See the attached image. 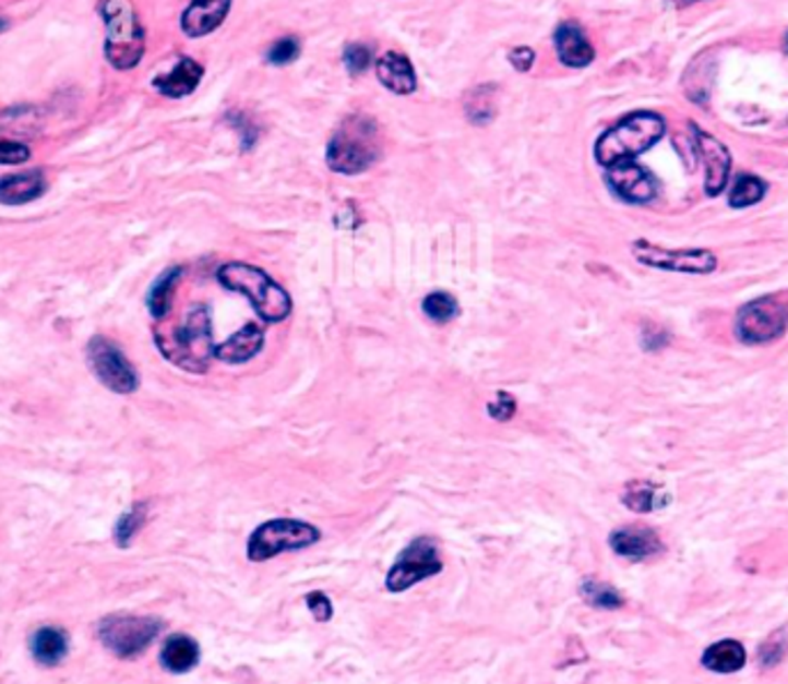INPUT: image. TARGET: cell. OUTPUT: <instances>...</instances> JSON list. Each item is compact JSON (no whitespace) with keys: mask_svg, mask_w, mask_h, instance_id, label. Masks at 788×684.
<instances>
[{"mask_svg":"<svg viewBox=\"0 0 788 684\" xmlns=\"http://www.w3.org/2000/svg\"><path fill=\"white\" fill-rule=\"evenodd\" d=\"M157 346L162 356L176 367L190 373H205L215 358L211 311L205 304H192L174 329L166 335L157 332Z\"/></svg>","mask_w":788,"mask_h":684,"instance_id":"obj_1","label":"cell"},{"mask_svg":"<svg viewBox=\"0 0 788 684\" xmlns=\"http://www.w3.org/2000/svg\"><path fill=\"white\" fill-rule=\"evenodd\" d=\"M667 134V120L653 111H634L618 120L611 130L601 134L595 143V159L611 169L622 161H634L638 155L648 153Z\"/></svg>","mask_w":788,"mask_h":684,"instance_id":"obj_2","label":"cell"},{"mask_svg":"<svg viewBox=\"0 0 788 684\" xmlns=\"http://www.w3.org/2000/svg\"><path fill=\"white\" fill-rule=\"evenodd\" d=\"M217 279L224 288L252 302L254 311L265 323H282L290 316V309H294L290 296L265 269L236 261L222 265L217 269Z\"/></svg>","mask_w":788,"mask_h":684,"instance_id":"obj_3","label":"cell"},{"mask_svg":"<svg viewBox=\"0 0 788 684\" xmlns=\"http://www.w3.org/2000/svg\"><path fill=\"white\" fill-rule=\"evenodd\" d=\"M381 155V134L379 124L371 118L356 113L346 118L335 136L327 143L325 161L330 171L342 176L365 173L369 166Z\"/></svg>","mask_w":788,"mask_h":684,"instance_id":"obj_4","label":"cell"},{"mask_svg":"<svg viewBox=\"0 0 788 684\" xmlns=\"http://www.w3.org/2000/svg\"><path fill=\"white\" fill-rule=\"evenodd\" d=\"M99 14L107 28L104 53L116 70L136 68L145 51V31L130 0H102Z\"/></svg>","mask_w":788,"mask_h":684,"instance_id":"obj_5","label":"cell"},{"mask_svg":"<svg viewBox=\"0 0 788 684\" xmlns=\"http://www.w3.org/2000/svg\"><path fill=\"white\" fill-rule=\"evenodd\" d=\"M321 528L300 518H270L256 526L247 539L249 563H267L282 553L302 551L321 542Z\"/></svg>","mask_w":788,"mask_h":684,"instance_id":"obj_6","label":"cell"},{"mask_svg":"<svg viewBox=\"0 0 788 684\" xmlns=\"http://www.w3.org/2000/svg\"><path fill=\"white\" fill-rule=\"evenodd\" d=\"M788 332V296H761L736 314V337L747 346H765Z\"/></svg>","mask_w":788,"mask_h":684,"instance_id":"obj_7","label":"cell"},{"mask_svg":"<svg viewBox=\"0 0 788 684\" xmlns=\"http://www.w3.org/2000/svg\"><path fill=\"white\" fill-rule=\"evenodd\" d=\"M164 622L151 615H109L99 622L97 636L102 646L120 659H136L148 650L162 634Z\"/></svg>","mask_w":788,"mask_h":684,"instance_id":"obj_8","label":"cell"},{"mask_svg":"<svg viewBox=\"0 0 788 684\" xmlns=\"http://www.w3.org/2000/svg\"><path fill=\"white\" fill-rule=\"evenodd\" d=\"M441 572H443V557L439 544H435V539L420 535L397 555V560H394V565L385 576V588L387 592L402 595Z\"/></svg>","mask_w":788,"mask_h":684,"instance_id":"obj_9","label":"cell"},{"mask_svg":"<svg viewBox=\"0 0 788 684\" xmlns=\"http://www.w3.org/2000/svg\"><path fill=\"white\" fill-rule=\"evenodd\" d=\"M632 256L636 263L664 269V273H680V275H713L719 267V259L713 249L692 247V249H669L659 247L650 240H634L632 242Z\"/></svg>","mask_w":788,"mask_h":684,"instance_id":"obj_10","label":"cell"},{"mask_svg":"<svg viewBox=\"0 0 788 684\" xmlns=\"http://www.w3.org/2000/svg\"><path fill=\"white\" fill-rule=\"evenodd\" d=\"M88 364L104 387L118 394H132L139 389V373L124 358V352L107 337H93L88 341Z\"/></svg>","mask_w":788,"mask_h":684,"instance_id":"obj_11","label":"cell"},{"mask_svg":"<svg viewBox=\"0 0 788 684\" xmlns=\"http://www.w3.org/2000/svg\"><path fill=\"white\" fill-rule=\"evenodd\" d=\"M690 130H692L696 155L701 157V161L705 166V182H703L705 194L719 196L726 187H729V180H731V166H733L731 151L726 148V145L717 136L699 128L696 122H690Z\"/></svg>","mask_w":788,"mask_h":684,"instance_id":"obj_12","label":"cell"},{"mask_svg":"<svg viewBox=\"0 0 788 684\" xmlns=\"http://www.w3.org/2000/svg\"><path fill=\"white\" fill-rule=\"evenodd\" d=\"M607 182L618 199L634 205L650 203L659 192L655 176L636 161H622L611 166V169H607Z\"/></svg>","mask_w":788,"mask_h":684,"instance_id":"obj_13","label":"cell"},{"mask_svg":"<svg viewBox=\"0 0 788 684\" xmlns=\"http://www.w3.org/2000/svg\"><path fill=\"white\" fill-rule=\"evenodd\" d=\"M609 547L630 563H646L664 551L661 537L648 526H622L609 535Z\"/></svg>","mask_w":788,"mask_h":684,"instance_id":"obj_14","label":"cell"},{"mask_svg":"<svg viewBox=\"0 0 788 684\" xmlns=\"http://www.w3.org/2000/svg\"><path fill=\"white\" fill-rule=\"evenodd\" d=\"M553 45H556L558 60L568 68L581 70V68H588L595 60V47L590 45L586 31L581 28L576 21H563V24L556 28Z\"/></svg>","mask_w":788,"mask_h":684,"instance_id":"obj_15","label":"cell"},{"mask_svg":"<svg viewBox=\"0 0 788 684\" xmlns=\"http://www.w3.org/2000/svg\"><path fill=\"white\" fill-rule=\"evenodd\" d=\"M231 10V0H192L182 12L180 26L187 37H203L217 31Z\"/></svg>","mask_w":788,"mask_h":684,"instance_id":"obj_16","label":"cell"},{"mask_svg":"<svg viewBox=\"0 0 788 684\" xmlns=\"http://www.w3.org/2000/svg\"><path fill=\"white\" fill-rule=\"evenodd\" d=\"M263 344H265L263 327L256 323H247L231 339L215 346V358L228 364H242L254 360L263 350Z\"/></svg>","mask_w":788,"mask_h":684,"instance_id":"obj_17","label":"cell"},{"mask_svg":"<svg viewBox=\"0 0 788 684\" xmlns=\"http://www.w3.org/2000/svg\"><path fill=\"white\" fill-rule=\"evenodd\" d=\"M377 76L394 95H410L418 88V76H415L413 62L397 51H387L377 60Z\"/></svg>","mask_w":788,"mask_h":684,"instance_id":"obj_18","label":"cell"},{"mask_svg":"<svg viewBox=\"0 0 788 684\" xmlns=\"http://www.w3.org/2000/svg\"><path fill=\"white\" fill-rule=\"evenodd\" d=\"M201 648L199 643L187 634H174L164 640L159 650V663L166 673L184 675L199 667Z\"/></svg>","mask_w":788,"mask_h":684,"instance_id":"obj_19","label":"cell"},{"mask_svg":"<svg viewBox=\"0 0 788 684\" xmlns=\"http://www.w3.org/2000/svg\"><path fill=\"white\" fill-rule=\"evenodd\" d=\"M201 79H203V68L199 65V62L182 56L169 74H162L153 81V86L164 97L180 99V97L192 95L199 88Z\"/></svg>","mask_w":788,"mask_h":684,"instance_id":"obj_20","label":"cell"},{"mask_svg":"<svg viewBox=\"0 0 788 684\" xmlns=\"http://www.w3.org/2000/svg\"><path fill=\"white\" fill-rule=\"evenodd\" d=\"M47 192V178L41 171H24L0 178V203L24 205Z\"/></svg>","mask_w":788,"mask_h":684,"instance_id":"obj_21","label":"cell"},{"mask_svg":"<svg viewBox=\"0 0 788 684\" xmlns=\"http://www.w3.org/2000/svg\"><path fill=\"white\" fill-rule=\"evenodd\" d=\"M744 663H747V650L742 648L740 640L733 638L717 640L701 655V667L721 675L738 673Z\"/></svg>","mask_w":788,"mask_h":684,"instance_id":"obj_22","label":"cell"},{"mask_svg":"<svg viewBox=\"0 0 788 684\" xmlns=\"http://www.w3.org/2000/svg\"><path fill=\"white\" fill-rule=\"evenodd\" d=\"M70 652V638L60 627H41L31 638V655L39 667H58Z\"/></svg>","mask_w":788,"mask_h":684,"instance_id":"obj_23","label":"cell"},{"mask_svg":"<svg viewBox=\"0 0 788 684\" xmlns=\"http://www.w3.org/2000/svg\"><path fill=\"white\" fill-rule=\"evenodd\" d=\"M669 501L671 497L667 495V491L648 480H634L625 489H622V505L636 514L657 512L661 507H667Z\"/></svg>","mask_w":788,"mask_h":684,"instance_id":"obj_24","label":"cell"},{"mask_svg":"<svg viewBox=\"0 0 788 684\" xmlns=\"http://www.w3.org/2000/svg\"><path fill=\"white\" fill-rule=\"evenodd\" d=\"M182 277V267H169L155 279V284L148 290V311L153 314V319L162 321L164 316H169L171 311V302H174V290L178 286Z\"/></svg>","mask_w":788,"mask_h":684,"instance_id":"obj_25","label":"cell"},{"mask_svg":"<svg viewBox=\"0 0 788 684\" xmlns=\"http://www.w3.org/2000/svg\"><path fill=\"white\" fill-rule=\"evenodd\" d=\"M767 194V182L754 173H738L729 190V205L736 211H744L761 203Z\"/></svg>","mask_w":788,"mask_h":684,"instance_id":"obj_26","label":"cell"},{"mask_svg":"<svg viewBox=\"0 0 788 684\" xmlns=\"http://www.w3.org/2000/svg\"><path fill=\"white\" fill-rule=\"evenodd\" d=\"M578 595L584 597L588 607L599 611H618L625 607V597H622L611 584H605V580L597 578H586L578 588Z\"/></svg>","mask_w":788,"mask_h":684,"instance_id":"obj_27","label":"cell"},{"mask_svg":"<svg viewBox=\"0 0 788 684\" xmlns=\"http://www.w3.org/2000/svg\"><path fill=\"white\" fill-rule=\"evenodd\" d=\"M145 518H148V505L145 503H136L132 505L128 512H124L118 524H116V544L120 549H128L132 544V539L139 535V530L145 526Z\"/></svg>","mask_w":788,"mask_h":684,"instance_id":"obj_28","label":"cell"},{"mask_svg":"<svg viewBox=\"0 0 788 684\" xmlns=\"http://www.w3.org/2000/svg\"><path fill=\"white\" fill-rule=\"evenodd\" d=\"M422 311L427 319L443 325L459 316V302H456L454 296L445 293V290H433V293L422 300Z\"/></svg>","mask_w":788,"mask_h":684,"instance_id":"obj_29","label":"cell"},{"mask_svg":"<svg viewBox=\"0 0 788 684\" xmlns=\"http://www.w3.org/2000/svg\"><path fill=\"white\" fill-rule=\"evenodd\" d=\"M788 655V634L786 629H777L767 636L759 648V663L763 669H775Z\"/></svg>","mask_w":788,"mask_h":684,"instance_id":"obj_30","label":"cell"},{"mask_svg":"<svg viewBox=\"0 0 788 684\" xmlns=\"http://www.w3.org/2000/svg\"><path fill=\"white\" fill-rule=\"evenodd\" d=\"M466 113L475 124H485L493 118V97L491 88H477L466 104Z\"/></svg>","mask_w":788,"mask_h":684,"instance_id":"obj_31","label":"cell"},{"mask_svg":"<svg viewBox=\"0 0 788 684\" xmlns=\"http://www.w3.org/2000/svg\"><path fill=\"white\" fill-rule=\"evenodd\" d=\"M300 49L302 47H300L298 37H282L267 49L265 60L270 62V65H288V62H294L300 56Z\"/></svg>","mask_w":788,"mask_h":684,"instance_id":"obj_32","label":"cell"},{"mask_svg":"<svg viewBox=\"0 0 788 684\" xmlns=\"http://www.w3.org/2000/svg\"><path fill=\"white\" fill-rule=\"evenodd\" d=\"M344 65L353 76L365 74L373 65V51L367 45H348L344 51Z\"/></svg>","mask_w":788,"mask_h":684,"instance_id":"obj_33","label":"cell"},{"mask_svg":"<svg viewBox=\"0 0 788 684\" xmlns=\"http://www.w3.org/2000/svg\"><path fill=\"white\" fill-rule=\"evenodd\" d=\"M305 607H307V611L311 613V617H314L317 622H321V625H325V622H330L332 615H335V607H332L330 597H327L325 592H321V590L307 592Z\"/></svg>","mask_w":788,"mask_h":684,"instance_id":"obj_34","label":"cell"},{"mask_svg":"<svg viewBox=\"0 0 788 684\" xmlns=\"http://www.w3.org/2000/svg\"><path fill=\"white\" fill-rule=\"evenodd\" d=\"M487 412L496 422H510L516 412V399L510 392H496V397L487 406Z\"/></svg>","mask_w":788,"mask_h":684,"instance_id":"obj_35","label":"cell"},{"mask_svg":"<svg viewBox=\"0 0 788 684\" xmlns=\"http://www.w3.org/2000/svg\"><path fill=\"white\" fill-rule=\"evenodd\" d=\"M31 159V148L24 143L19 141H8V139H0V164H8V166H16V164H24Z\"/></svg>","mask_w":788,"mask_h":684,"instance_id":"obj_36","label":"cell"},{"mask_svg":"<svg viewBox=\"0 0 788 684\" xmlns=\"http://www.w3.org/2000/svg\"><path fill=\"white\" fill-rule=\"evenodd\" d=\"M228 122L234 124V128L240 132V141H242V151H252L254 143L259 139V130L252 124V120H249L247 116L234 111L231 116H228Z\"/></svg>","mask_w":788,"mask_h":684,"instance_id":"obj_37","label":"cell"},{"mask_svg":"<svg viewBox=\"0 0 788 684\" xmlns=\"http://www.w3.org/2000/svg\"><path fill=\"white\" fill-rule=\"evenodd\" d=\"M510 62L516 72H530L535 62V51L530 47H516L510 51Z\"/></svg>","mask_w":788,"mask_h":684,"instance_id":"obj_38","label":"cell"},{"mask_svg":"<svg viewBox=\"0 0 788 684\" xmlns=\"http://www.w3.org/2000/svg\"><path fill=\"white\" fill-rule=\"evenodd\" d=\"M667 332H664V329H659V327H655V325H646V327H643V346H646L648 350H653V348H661V346H667Z\"/></svg>","mask_w":788,"mask_h":684,"instance_id":"obj_39","label":"cell"},{"mask_svg":"<svg viewBox=\"0 0 788 684\" xmlns=\"http://www.w3.org/2000/svg\"><path fill=\"white\" fill-rule=\"evenodd\" d=\"M667 3L678 8V10H684V8H692V5H699V3H708V0H667Z\"/></svg>","mask_w":788,"mask_h":684,"instance_id":"obj_40","label":"cell"},{"mask_svg":"<svg viewBox=\"0 0 788 684\" xmlns=\"http://www.w3.org/2000/svg\"><path fill=\"white\" fill-rule=\"evenodd\" d=\"M3 31H5V19L0 16V33H3Z\"/></svg>","mask_w":788,"mask_h":684,"instance_id":"obj_41","label":"cell"},{"mask_svg":"<svg viewBox=\"0 0 788 684\" xmlns=\"http://www.w3.org/2000/svg\"><path fill=\"white\" fill-rule=\"evenodd\" d=\"M784 47H786V51H788V33H786V39H784Z\"/></svg>","mask_w":788,"mask_h":684,"instance_id":"obj_42","label":"cell"}]
</instances>
